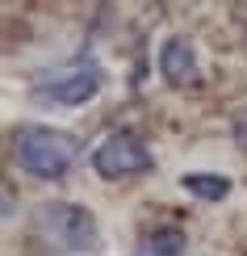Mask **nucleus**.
Here are the masks:
<instances>
[{"label": "nucleus", "mask_w": 247, "mask_h": 256, "mask_svg": "<svg viewBox=\"0 0 247 256\" xmlns=\"http://www.w3.org/2000/svg\"><path fill=\"white\" fill-rule=\"evenodd\" d=\"M151 168H155V152L134 130H113L92 147V172L101 180H130L151 172Z\"/></svg>", "instance_id": "obj_4"}, {"label": "nucleus", "mask_w": 247, "mask_h": 256, "mask_svg": "<svg viewBox=\"0 0 247 256\" xmlns=\"http://www.w3.org/2000/svg\"><path fill=\"white\" fill-rule=\"evenodd\" d=\"M34 222L42 231V240L59 252H71V256H96L105 248V236H101V222L88 206L80 202H63V198H50V202H38L34 210Z\"/></svg>", "instance_id": "obj_2"}, {"label": "nucleus", "mask_w": 247, "mask_h": 256, "mask_svg": "<svg viewBox=\"0 0 247 256\" xmlns=\"http://www.w3.org/2000/svg\"><path fill=\"white\" fill-rule=\"evenodd\" d=\"M155 68H159V76H164V84H172V88H185V84L197 80V46H193L185 34H172V38L159 42Z\"/></svg>", "instance_id": "obj_5"}, {"label": "nucleus", "mask_w": 247, "mask_h": 256, "mask_svg": "<svg viewBox=\"0 0 247 256\" xmlns=\"http://www.w3.org/2000/svg\"><path fill=\"white\" fill-rule=\"evenodd\" d=\"M134 256H189V236L180 227H155L151 236L138 240Z\"/></svg>", "instance_id": "obj_6"}, {"label": "nucleus", "mask_w": 247, "mask_h": 256, "mask_svg": "<svg viewBox=\"0 0 247 256\" xmlns=\"http://www.w3.org/2000/svg\"><path fill=\"white\" fill-rule=\"evenodd\" d=\"M105 88V68L88 55L63 63V68L46 72V76L34 80V101L38 105H55V110H80V105H88L96 92Z\"/></svg>", "instance_id": "obj_3"}, {"label": "nucleus", "mask_w": 247, "mask_h": 256, "mask_svg": "<svg viewBox=\"0 0 247 256\" xmlns=\"http://www.w3.org/2000/svg\"><path fill=\"white\" fill-rule=\"evenodd\" d=\"M80 156V143L76 134L59 130V126H42V122H29V126H17L13 134V164L21 172L38 176V180H59L71 172Z\"/></svg>", "instance_id": "obj_1"}, {"label": "nucleus", "mask_w": 247, "mask_h": 256, "mask_svg": "<svg viewBox=\"0 0 247 256\" xmlns=\"http://www.w3.org/2000/svg\"><path fill=\"white\" fill-rule=\"evenodd\" d=\"M180 185H185V194L201 198V202H222L235 189V180L231 176H218V172H185Z\"/></svg>", "instance_id": "obj_7"}]
</instances>
